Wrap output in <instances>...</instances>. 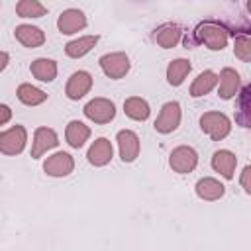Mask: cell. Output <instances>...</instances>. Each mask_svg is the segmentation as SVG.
Listing matches in <instances>:
<instances>
[{"label":"cell","mask_w":251,"mask_h":251,"mask_svg":"<svg viewBox=\"0 0 251 251\" xmlns=\"http://www.w3.org/2000/svg\"><path fill=\"white\" fill-rule=\"evenodd\" d=\"M196 41L204 43L208 49H224L227 43V29L216 22H204L196 27Z\"/></svg>","instance_id":"cell-1"},{"label":"cell","mask_w":251,"mask_h":251,"mask_svg":"<svg viewBox=\"0 0 251 251\" xmlns=\"http://www.w3.org/2000/svg\"><path fill=\"white\" fill-rule=\"evenodd\" d=\"M200 124H202V131H206L216 141L224 139L229 133V120L224 114H220V112H208V114H204L202 120H200Z\"/></svg>","instance_id":"cell-2"},{"label":"cell","mask_w":251,"mask_h":251,"mask_svg":"<svg viewBox=\"0 0 251 251\" xmlns=\"http://www.w3.org/2000/svg\"><path fill=\"white\" fill-rule=\"evenodd\" d=\"M25 145V129L22 126H14L8 131L0 133V151L6 155H18Z\"/></svg>","instance_id":"cell-3"},{"label":"cell","mask_w":251,"mask_h":251,"mask_svg":"<svg viewBox=\"0 0 251 251\" xmlns=\"http://www.w3.org/2000/svg\"><path fill=\"white\" fill-rule=\"evenodd\" d=\"M84 114H86V118H90L96 124H106V122H110L114 118L116 110H114V104L110 100H106V98H94V100H90L84 106Z\"/></svg>","instance_id":"cell-4"},{"label":"cell","mask_w":251,"mask_h":251,"mask_svg":"<svg viewBox=\"0 0 251 251\" xmlns=\"http://www.w3.org/2000/svg\"><path fill=\"white\" fill-rule=\"evenodd\" d=\"M100 65H102L104 73L110 78H122L129 71V59H127L126 53H110V55H104L100 59Z\"/></svg>","instance_id":"cell-5"},{"label":"cell","mask_w":251,"mask_h":251,"mask_svg":"<svg viewBox=\"0 0 251 251\" xmlns=\"http://www.w3.org/2000/svg\"><path fill=\"white\" fill-rule=\"evenodd\" d=\"M180 122V106L176 102H167L159 114V118L155 120V129L161 133H169L173 129H176Z\"/></svg>","instance_id":"cell-6"},{"label":"cell","mask_w":251,"mask_h":251,"mask_svg":"<svg viewBox=\"0 0 251 251\" xmlns=\"http://www.w3.org/2000/svg\"><path fill=\"white\" fill-rule=\"evenodd\" d=\"M196 151L192 147H176L171 153V167L176 173H190L196 167Z\"/></svg>","instance_id":"cell-7"},{"label":"cell","mask_w":251,"mask_h":251,"mask_svg":"<svg viewBox=\"0 0 251 251\" xmlns=\"http://www.w3.org/2000/svg\"><path fill=\"white\" fill-rule=\"evenodd\" d=\"M61 33H76L78 29H82L86 25V18L80 10H75V8H69L65 10L61 16H59V22H57Z\"/></svg>","instance_id":"cell-8"},{"label":"cell","mask_w":251,"mask_h":251,"mask_svg":"<svg viewBox=\"0 0 251 251\" xmlns=\"http://www.w3.org/2000/svg\"><path fill=\"white\" fill-rule=\"evenodd\" d=\"M73 167H75L73 157L67 155V153H55L43 165L45 173L51 175V176H65V175H69L73 171Z\"/></svg>","instance_id":"cell-9"},{"label":"cell","mask_w":251,"mask_h":251,"mask_svg":"<svg viewBox=\"0 0 251 251\" xmlns=\"http://www.w3.org/2000/svg\"><path fill=\"white\" fill-rule=\"evenodd\" d=\"M90 86H92V76L84 71H78L67 82V96L73 100H78L90 90Z\"/></svg>","instance_id":"cell-10"},{"label":"cell","mask_w":251,"mask_h":251,"mask_svg":"<svg viewBox=\"0 0 251 251\" xmlns=\"http://www.w3.org/2000/svg\"><path fill=\"white\" fill-rule=\"evenodd\" d=\"M118 143H120L122 159L126 163H129V161H133L137 157V153H139V139H137V135L133 131H129V129L120 131L118 133Z\"/></svg>","instance_id":"cell-11"},{"label":"cell","mask_w":251,"mask_h":251,"mask_svg":"<svg viewBox=\"0 0 251 251\" xmlns=\"http://www.w3.org/2000/svg\"><path fill=\"white\" fill-rule=\"evenodd\" d=\"M59 141H57V133L49 127H39L35 131V137H33V149H31V157H41L47 149L55 147Z\"/></svg>","instance_id":"cell-12"},{"label":"cell","mask_w":251,"mask_h":251,"mask_svg":"<svg viewBox=\"0 0 251 251\" xmlns=\"http://www.w3.org/2000/svg\"><path fill=\"white\" fill-rule=\"evenodd\" d=\"M16 39L22 43V45H25V47H39V45H43V41H45V35H43V31L39 29V27H35V25H18L16 27Z\"/></svg>","instance_id":"cell-13"},{"label":"cell","mask_w":251,"mask_h":251,"mask_svg":"<svg viewBox=\"0 0 251 251\" xmlns=\"http://www.w3.org/2000/svg\"><path fill=\"white\" fill-rule=\"evenodd\" d=\"M110 159H112V143L108 139H104V137L96 139L92 143V147L88 149V161L92 165L100 167V165H106Z\"/></svg>","instance_id":"cell-14"},{"label":"cell","mask_w":251,"mask_h":251,"mask_svg":"<svg viewBox=\"0 0 251 251\" xmlns=\"http://www.w3.org/2000/svg\"><path fill=\"white\" fill-rule=\"evenodd\" d=\"M180 39V27L178 25H173V24H167V25H161L157 31H155V41L169 49V47H175Z\"/></svg>","instance_id":"cell-15"},{"label":"cell","mask_w":251,"mask_h":251,"mask_svg":"<svg viewBox=\"0 0 251 251\" xmlns=\"http://www.w3.org/2000/svg\"><path fill=\"white\" fill-rule=\"evenodd\" d=\"M212 167L218 173H222L226 178H231L233 176V169H235V155L229 153V151H218V153H214Z\"/></svg>","instance_id":"cell-16"},{"label":"cell","mask_w":251,"mask_h":251,"mask_svg":"<svg viewBox=\"0 0 251 251\" xmlns=\"http://www.w3.org/2000/svg\"><path fill=\"white\" fill-rule=\"evenodd\" d=\"M96 41H98V35H84V37H80V39H75V41L67 43L65 51H67L69 57H75V59H76V57L86 55V53L96 45Z\"/></svg>","instance_id":"cell-17"},{"label":"cell","mask_w":251,"mask_h":251,"mask_svg":"<svg viewBox=\"0 0 251 251\" xmlns=\"http://www.w3.org/2000/svg\"><path fill=\"white\" fill-rule=\"evenodd\" d=\"M31 75L43 82H49L57 75V65L51 59H37L31 63Z\"/></svg>","instance_id":"cell-18"},{"label":"cell","mask_w":251,"mask_h":251,"mask_svg":"<svg viewBox=\"0 0 251 251\" xmlns=\"http://www.w3.org/2000/svg\"><path fill=\"white\" fill-rule=\"evenodd\" d=\"M237 84H239V75L233 69H224L220 75V96L231 98L237 92Z\"/></svg>","instance_id":"cell-19"},{"label":"cell","mask_w":251,"mask_h":251,"mask_svg":"<svg viewBox=\"0 0 251 251\" xmlns=\"http://www.w3.org/2000/svg\"><path fill=\"white\" fill-rule=\"evenodd\" d=\"M196 192L204 200H218L224 194V184H220L216 178H202L196 184Z\"/></svg>","instance_id":"cell-20"},{"label":"cell","mask_w":251,"mask_h":251,"mask_svg":"<svg viewBox=\"0 0 251 251\" xmlns=\"http://www.w3.org/2000/svg\"><path fill=\"white\" fill-rule=\"evenodd\" d=\"M188 71H190V63H188L186 59H176V61H173V63L169 65V69H167V78H169V82H171L173 86H178V84L184 80V76L188 75Z\"/></svg>","instance_id":"cell-21"},{"label":"cell","mask_w":251,"mask_h":251,"mask_svg":"<svg viewBox=\"0 0 251 251\" xmlns=\"http://www.w3.org/2000/svg\"><path fill=\"white\" fill-rule=\"evenodd\" d=\"M218 82V76L212 71H204L202 75H198V78L192 82L190 86V94L192 96H202L206 92H210L214 88V84Z\"/></svg>","instance_id":"cell-22"},{"label":"cell","mask_w":251,"mask_h":251,"mask_svg":"<svg viewBox=\"0 0 251 251\" xmlns=\"http://www.w3.org/2000/svg\"><path fill=\"white\" fill-rule=\"evenodd\" d=\"M90 135V129L80 124V122H71L67 126V141L73 145V147H80Z\"/></svg>","instance_id":"cell-23"},{"label":"cell","mask_w":251,"mask_h":251,"mask_svg":"<svg viewBox=\"0 0 251 251\" xmlns=\"http://www.w3.org/2000/svg\"><path fill=\"white\" fill-rule=\"evenodd\" d=\"M18 98H20L24 104H27V106H37V104H41V102L47 98V94H45L43 90L31 86V84H22V86L18 88Z\"/></svg>","instance_id":"cell-24"},{"label":"cell","mask_w":251,"mask_h":251,"mask_svg":"<svg viewBox=\"0 0 251 251\" xmlns=\"http://www.w3.org/2000/svg\"><path fill=\"white\" fill-rule=\"evenodd\" d=\"M124 110H126V114H127L129 118H133V120H147V116H149V106H147V102L141 100V98H137V96L127 98L126 104H124Z\"/></svg>","instance_id":"cell-25"},{"label":"cell","mask_w":251,"mask_h":251,"mask_svg":"<svg viewBox=\"0 0 251 251\" xmlns=\"http://www.w3.org/2000/svg\"><path fill=\"white\" fill-rule=\"evenodd\" d=\"M16 12L22 18H39L45 14V6L37 0H22V2H18Z\"/></svg>","instance_id":"cell-26"},{"label":"cell","mask_w":251,"mask_h":251,"mask_svg":"<svg viewBox=\"0 0 251 251\" xmlns=\"http://www.w3.org/2000/svg\"><path fill=\"white\" fill-rule=\"evenodd\" d=\"M235 55L239 59H243V61H249L251 59V39L245 33L235 37Z\"/></svg>","instance_id":"cell-27"},{"label":"cell","mask_w":251,"mask_h":251,"mask_svg":"<svg viewBox=\"0 0 251 251\" xmlns=\"http://www.w3.org/2000/svg\"><path fill=\"white\" fill-rule=\"evenodd\" d=\"M247 98H249V86H245L243 92H241V110H239V116H237V120L243 126L249 124V104H247Z\"/></svg>","instance_id":"cell-28"},{"label":"cell","mask_w":251,"mask_h":251,"mask_svg":"<svg viewBox=\"0 0 251 251\" xmlns=\"http://www.w3.org/2000/svg\"><path fill=\"white\" fill-rule=\"evenodd\" d=\"M10 118H12L10 108H8V106H4V104H0V126H2V124H6Z\"/></svg>","instance_id":"cell-29"},{"label":"cell","mask_w":251,"mask_h":251,"mask_svg":"<svg viewBox=\"0 0 251 251\" xmlns=\"http://www.w3.org/2000/svg\"><path fill=\"white\" fill-rule=\"evenodd\" d=\"M247 176H249V167H245V171H243V178H241V182H243V186H245V190L249 192L251 188H249V182H247Z\"/></svg>","instance_id":"cell-30"},{"label":"cell","mask_w":251,"mask_h":251,"mask_svg":"<svg viewBox=\"0 0 251 251\" xmlns=\"http://www.w3.org/2000/svg\"><path fill=\"white\" fill-rule=\"evenodd\" d=\"M6 65H8V55L4 51H0V71H4Z\"/></svg>","instance_id":"cell-31"}]
</instances>
